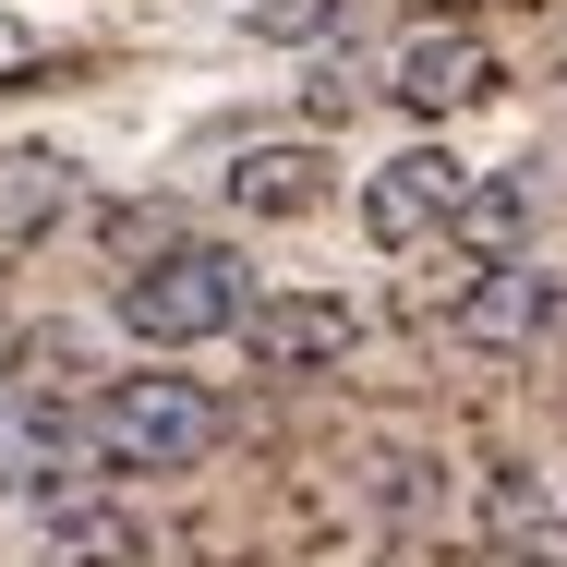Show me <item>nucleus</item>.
I'll list each match as a JSON object with an SVG mask.
<instances>
[{
    "label": "nucleus",
    "mask_w": 567,
    "mask_h": 567,
    "mask_svg": "<svg viewBox=\"0 0 567 567\" xmlns=\"http://www.w3.org/2000/svg\"><path fill=\"white\" fill-rule=\"evenodd\" d=\"M49 567H145V532H133L121 507L61 495V507H49Z\"/></svg>",
    "instance_id": "nucleus-11"
},
{
    "label": "nucleus",
    "mask_w": 567,
    "mask_h": 567,
    "mask_svg": "<svg viewBox=\"0 0 567 567\" xmlns=\"http://www.w3.org/2000/svg\"><path fill=\"white\" fill-rule=\"evenodd\" d=\"M229 339H241L254 374H327V362H350L362 315H350L339 290H254V315H241Z\"/></svg>",
    "instance_id": "nucleus-4"
},
{
    "label": "nucleus",
    "mask_w": 567,
    "mask_h": 567,
    "mask_svg": "<svg viewBox=\"0 0 567 567\" xmlns=\"http://www.w3.org/2000/svg\"><path fill=\"white\" fill-rule=\"evenodd\" d=\"M507 567H567V556H556V544H544V556H507Z\"/></svg>",
    "instance_id": "nucleus-12"
},
{
    "label": "nucleus",
    "mask_w": 567,
    "mask_h": 567,
    "mask_svg": "<svg viewBox=\"0 0 567 567\" xmlns=\"http://www.w3.org/2000/svg\"><path fill=\"white\" fill-rule=\"evenodd\" d=\"M73 194H85V169L61 145H0V254L49 241V229L73 218Z\"/></svg>",
    "instance_id": "nucleus-9"
},
{
    "label": "nucleus",
    "mask_w": 567,
    "mask_h": 567,
    "mask_svg": "<svg viewBox=\"0 0 567 567\" xmlns=\"http://www.w3.org/2000/svg\"><path fill=\"white\" fill-rule=\"evenodd\" d=\"M218 194L241 218H302V206H327V145H241L218 169Z\"/></svg>",
    "instance_id": "nucleus-10"
},
{
    "label": "nucleus",
    "mask_w": 567,
    "mask_h": 567,
    "mask_svg": "<svg viewBox=\"0 0 567 567\" xmlns=\"http://www.w3.org/2000/svg\"><path fill=\"white\" fill-rule=\"evenodd\" d=\"M85 411H61V399H0V495H37V507H61V495H85Z\"/></svg>",
    "instance_id": "nucleus-5"
},
{
    "label": "nucleus",
    "mask_w": 567,
    "mask_h": 567,
    "mask_svg": "<svg viewBox=\"0 0 567 567\" xmlns=\"http://www.w3.org/2000/svg\"><path fill=\"white\" fill-rule=\"evenodd\" d=\"M121 327L145 350H194V339H229L241 315H254V266L229 254V241H169V254H145V266H121Z\"/></svg>",
    "instance_id": "nucleus-1"
},
{
    "label": "nucleus",
    "mask_w": 567,
    "mask_h": 567,
    "mask_svg": "<svg viewBox=\"0 0 567 567\" xmlns=\"http://www.w3.org/2000/svg\"><path fill=\"white\" fill-rule=\"evenodd\" d=\"M532 241V169H495V182H471L447 218V290L458 278H483V266H507Z\"/></svg>",
    "instance_id": "nucleus-8"
},
{
    "label": "nucleus",
    "mask_w": 567,
    "mask_h": 567,
    "mask_svg": "<svg viewBox=\"0 0 567 567\" xmlns=\"http://www.w3.org/2000/svg\"><path fill=\"white\" fill-rule=\"evenodd\" d=\"M556 315H567V278L544 254H507V266H483V278L447 290V339L458 350H532Z\"/></svg>",
    "instance_id": "nucleus-3"
},
{
    "label": "nucleus",
    "mask_w": 567,
    "mask_h": 567,
    "mask_svg": "<svg viewBox=\"0 0 567 567\" xmlns=\"http://www.w3.org/2000/svg\"><path fill=\"white\" fill-rule=\"evenodd\" d=\"M458 194H471V169H458L447 145H399V157L362 182V229H374L386 254H411V241H447Z\"/></svg>",
    "instance_id": "nucleus-6"
},
{
    "label": "nucleus",
    "mask_w": 567,
    "mask_h": 567,
    "mask_svg": "<svg viewBox=\"0 0 567 567\" xmlns=\"http://www.w3.org/2000/svg\"><path fill=\"white\" fill-rule=\"evenodd\" d=\"M85 447H97V471H194L218 447V399L194 374H121L85 411Z\"/></svg>",
    "instance_id": "nucleus-2"
},
{
    "label": "nucleus",
    "mask_w": 567,
    "mask_h": 567,
    "mask_svg": "<svg viewBox=\"0 0 567 567\" xmlns=\"http://www.w3.org/2000/svg\"><path fill=\"white\" fill-rule=\"evenodd\" d=\"M386 97H399V110H423V121L483 110V97H495V49H483L471 24H423V37H399V61H386Z\"/></svg>",
    "instance_id": "nucleus-7"
}]
</instances>
